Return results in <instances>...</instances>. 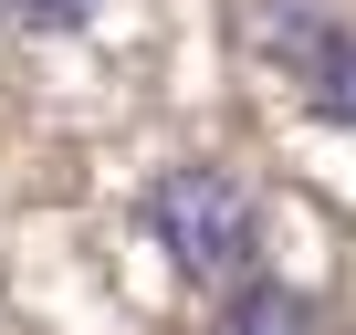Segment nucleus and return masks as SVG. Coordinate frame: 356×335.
I'll use <instances>...</instances> for the list:
<instances>
[{"label": "nucleus", "mask_w": 356, "mask_h": 335, "mask_svg": "<svg viewBox=\"0 0 356 335\" xmlns=\"http://www.w3.org/2000/svg\"><path fill=\"white\" fill-rule=\"evenodd\" d=\"M136 220H147V241L189 272V283H220L231 293L241 272H262V199H252L241 168H220V157L157 168L147 199H136Z\"/></svg>", "instance_id": "1"}, {"label": "nucleus", "mask_w": 356, "mask_h": 335, "mask_svg": "<svg viewBox=\"0 0 356 335\" xmlns=\"http://www.w3.org/2000/svg\"><path fill=\"white\" fill-rule=\"evenodd\" d=\"M200 335H314V293H293L283 272H241Z\"/></svg>", "instance_id": "2"}, {"label": "nucleus", "mask_w": 356, "mask_h": 335, "mask_svg": "<svg viewBox=\"0 0 356 335\" xmlns=\"http://www.w3.org/2000/svg\"><path fill=\"white\" fill-rule=\"evenodd\" d=\"M293 84H304V115H314V126H346V136H356V22H335Z\"/></svg>", "instance_id": "3"}, {"label": "nucleus", "mask_w": 356, "mask_h": 335, "mask_svg": "<svg viewBox=\"0 0 356 335\" xmlns=\"http://www.w3.org/2000/svg\"><path fill=\"white\" fill-rule=\"evenodd\" d=\"M335 22H325V0H262V11H252V53L293 84L304 63H314V42H325Z\"/></svg>", "instance_id": "4"}, {"label": "nucleus", "mask_w": 356, "mask_h": 335, "mask_svg": "<svg viewBox=\"0 0 356 335\" xmlns=\"http://www.w3.org/2000/svg\"><path fill=\"white\" fill-rule=\"evenodd\" d=\"M95 11H105V0H0V22L32 32V42H63V32H84Z\"/></svg>", "instance_id": "5"}]
</instances>
